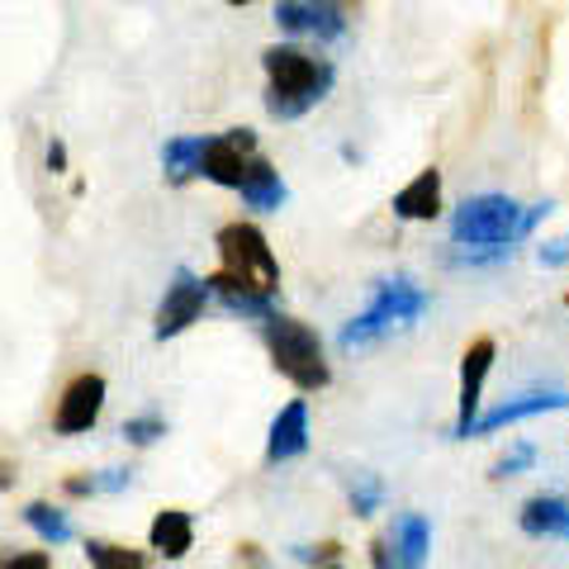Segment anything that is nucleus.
Returning a JSON list of instances; mask_svg holds the SVG:
<instances>
[{
  "label": "nucleus",
  "mask_w": 569,
  "mask_h": 569,
  "mask_svg": "<svg viewBox=\"0 0 569 569\" xmlns=\"http://www.w3.org/2000/svg\"><path fill=\"white\" fill-rule=\"evenodd\" d=\"M261 67H266V114L280 123L305 119L337 81L332 62L313 58V52L295 48V43H271L261 52Z\"/></svg>",
  "instance_id": "nucleus-1"
},
{
  "label": "nucleus",
  "mask_w": 569,
  "mask_h": 569,
  "mask_svg": "<svg viewBox=\"0 0 569 569\" xmlns=\"http://www.w3.org/2000/svg\"><path fill=\"white\" fill-rule=\"evenodd\" d=\"M556 204H518L512 194H470L451 209V242L456 247H498L512 252L522 238L537 233V223Z\"/></svg>",
  "instance_id": "nucleus-2"
},
{
  "label": "nucleus",
  "mask_w": 569,
  "mask_h": 569,
  "mask_svg": "<svg viewBox=\"0 0 569 569\" xmlns=\"http://www.w3.org/2000/svg\"><path fill=\"white\" fill-rule=\"evenodd\" d=\"M427 309H432V295L418 290L413 280H376L370 305L356 313L342 332H337V347L342 351L370 347V342H380V337L399 332V328H413Z\"/></svg>",
  "instance_id": "nucleus-3"
},
{
  "label": "nucleus",
  "mask_w": 569,
  "mask_h": 569,
  "mask_svg": "<svg viewBox=\"0 0 569 569\" xmlns=\"http://www.w3.org/2000/svg\"><path fill=\"white\" fill-rule=\"evenodd\" d=\"M261 342H266V351H271L276 370L299 389V395H313V389L332 385V366L323 356V337H318L309 323L284 318V313H271L261 323Z\"/></svg>",
  "instance_id": "nucleus-4"
},
{
  "label": "nucleus",
  "mask_w": 569,
  "mask_h": 569,
  "mask_svg": "<svg viewBox=\"0 0 569 569\" xmlns=\"http://www.w3.org/2000/svg\"><path fill=\"white\" fill-rule=\"evenodd\" d=\"M213 247H219V261H223V276H233L242 284H252V290L261 295H280V261L271 252V242H266V233L257 223H223L219 238H213Z\"/></svg>",
  "instance_id": "nucleus-5"
},
{
  "label": "nucleus",
  "mask_w": 569,
  "mask_h": 569,
  "mask_svg": "<svg viewBox=\"0 0 569 569\" xmlns=\"http://www.w3.org/2000/svg\"><path fill=\"white\" fill-rule=\"evenodd\" d=\"M104 395H110V385H104L100 370H81V376H71L67 389L58 395V408H52V432L58 437H81L91 432L104 413Z\"/></svg>",
  "instance_id": "nucleus-6"
},
{
  "label": "nucleus",
  "mask_w": 569,
  "mask_h": 569,
  "mask_svg": "<svg viewBox=\"0 0 569 569\" xmlns=\"http://www.w3.org/2000/svg\"><path fill=\"white\" fill-rule=\"evenodd\" d=\"M204 309H209V290H204V280L181 266V271L171 276V284H167L162 305H157L152 337H157V342H171V337H181L186 328L200 323Z\"/></svg>",
  "instance_id": "nucleus-7"
},
{
  "label": "nucleus",
  "mask_w": 569,
  "mask_h": 569,
  "mask_svg": "<svg viewBox=\"0 0 569 569\" xmlns=\"http://www.w3.org/2000/svg\"><path fill=\"white\" fill-rule=\"evenodd\" d=\"M276 24L295 39L337 43L347 39V6L342 0H276Z\"/></svg>",
  "instance_id": "nucleus-8"
},
{
  "label": "nucleus",
  "mask_w": 569,
  "mask_h": 569,
  "mask_svg": "<svg viewBox=\"0 0 569 569\" xmlns=\"http://www.w3.org/2000/svg\"><path fill=\"white\" fill-rule=\"evenodd\" d=\"M493 356H498L493 337H475V342L466 347V356H460V399H456V427H451L456 441H470V427L479 418V403H485V385H489Z\"/></svg>",
  "instance_id": "nucleus-9"
},
{
  "label": "nucleus",
  "mask_w": 569,
  "mask_h": 569,
  "mask_svg": "<svg viewBox=\"0 0 569 569\" xmlns=\"http://www.w3.org/2000/svg\"><path fill=\"white\" fill-rule=\"evenodd\" d=\"M257 157V133L252 129H228V133H213L204 138V152H200V176L223 190H238L247 162Z\"/></svg>",
  "instance_id": "nucleus-10"
},
{
  "label": "nucleus",
  "mask_w": 569,
  "mask_h": 569,
  "mask_svg": "<svg viewBox=\"0 0 569 569\" xmlns=\"http://www.w3.org/2000/svg\"><path fill=\"white\" fill-rule=\"evenodd\" d=\"M569 408V395H556V389H537V395H518L508 403L489 408V413H479L470 437H489V432H503L512 422H527V418H546V413H565Z\"/></svg>",
  "instance_id": "nucleus-11"
},
{
  "label": "nucleus",
  "mask_w": 569,
  "mask_h": 569,
  "mask_svg": "<svg viewBox=\"0 0 569 569\" xmlns=\"http://www.w3.org/2000/svg\"><path fill=\"white\" fill-rule=\"evenodd\" d=\"M309 403L305 399H290L276 413L271 432H266V466H290L309 451Z\"/></svg>",
  "instance_id": "nucleus-12"
},
{
  "label": "nucleus",
  "mask_w": 569,
  "mask_h": 569,
  "mask_svg": "<svg viewBox=\"0 0 569 569\" xmlns=\"http://www.w3.org/2000/svg\"><path fill=\"white\" fill-rule=\"evenodd\" d=\"M204 290H209V299H219V305L228 313H238V318H261L266 323V318L276 313V295H261V290H252V284H242V280L223 276V271H213L204 280Z\"/></svg>",
  "instance_id": "nucleus-13"
},
{
  "label": "nucleus",
  "mask_w": 569,
  "mask_h": 569,
  "mask_svg": "<svg viewBox=\"0 0 569 569\" xmlns=\"http://www.w3.org/2000/svg\"><path fill=\"white\" fill-rule=\"evenodd\" d=\"M518 527L527 531V537H537V541H565V531H569V498L565 493H537V498H527L522 512H518Z\"/></svg>",
  "instance_id": "nucleus-14"
},
{
  "label": "nucleus",
  "mask_w": 569,
  "mask_h": 569,
  "mask_svg": "<svg viewBox=\"0 0 569 569\" xmlns=\"http://www.w3.org/2000/svg\"><path fill=\"white\" fill-rule=\"evenodd\" d=\"M148 546L162 560H186L194 550V518L186 508H162L152 518V527H148Z\"/></svg>",
  "instance_id": "nucleus-15"
},
{
  "label": "nucleus",
  "mask_w": 569,
  "mask_h": 569,
  "mask_svg": "<svg viewBox=\"0 0 569 569\" xmlns=\"http://www.w3.org/2000/svg\"><path fill=\"white\" fill-rule=\"evenodd\" d=\"M427 550H432V527L422 512H399L395 531H389V556L395 569H427Z\"/></svg>",
  "instance_id": "nucleus-16"
},
{
  "label": "nucleus",
  "mask_w": 569,
  "mask_h": 569,
  "mask_svg": "<svg viewBox=\"0 0 569 569\" xmlns=\"http://www.w3.org/2000/svg\"><path fill=\"white\" fill-rule=\"evenodd\" d=\"M395 213L403 223H427L441 213V171L437 167H422L413 181H408L399 194H395Z\"/></svg>",
  "instance_id": "nucleus-17"
},
{
  "label": "nucleus",
  "mask_w": 569,
  "mask_h": 569,
  "mask_svg": "<svg viewBox=\"0 0 569 569\" xmlns=\"http://www.w3.org/2000/svg\"><path fill=\"white\" fill-rule=\"evenodd\" d=\"M238 194H242L247 209L266 213V209H280L284 204V181H280V171L266 162V157H252V162H247V176H242Z\"/></svg>",
  "instance_id": "nucleus-18"
},
{
  "label": "nucleus",
  "mask_w": 569,
  "mask_h": 569,
  "mask_svg": "<svg viewBox=\"0 0 569 569\" xmlns=\"http://www.w3.org/2000/svg\"><path fill=\"white\" fill-rule=\"evenodd\" d=\"M24 527L39 531V541L43 546H67L71 537H77V527H71V518L58 508V503H43V498H33V503H24Z\"/></svg>",
  "instance_id": "nucleus-19"
},
{
  "label": "nucleus",
  "mask_w": 569,
  "mask_h": 569,
  "mask_svg": "<svg viewBox=\"0 0 569 569\" xmlns=\"http://www.w3.org/2000/svg\"><path fill=\"white\" fill-rule=\"evenodd\" d=\"M200 152H204V138H171L167 148H162L167 181L171 186H186L190 176H200Z\"/></svg>",
  "instance_id": "nucleus-20"
},
{
  "label": "nucleus",
  "mask_w": 569,
  "mask_h": 569,
  "mask_svg": "<svg viewBox=\"0 0 569 569\" xmlns=\"http://www.w3.org/2000/svg\"><path fill=\"white\" fill-rule=\"evenodd\" d=\"M129 479H133V470H123V466H114V470H100V475H67V479H62V498L123 493V489H129Z\"/></svg>",
  "instance_id": "nucleus-21"
},
{
  "label": "nucleus",
  "mask_w": 569,
  "mask_h": 569,
  "mask_svg": "<svg viewBox=\"0 0 569 569\" xmlns=\"http://www.w3.org/2000/svg\"><path fill=\"white\" fill-rule=\"evenodd\" d=\"M86 560H91V569H148L142 550L119 546V541H100V537L86 541Z\"/></svg>",
  "instance_id": "nucleus-22"
},
{
  "label": "nucleus",
  "mask_w": 569,
  "mask_h": 569,
  "mask_svg": "<svg viewBox=\"0 0 569 569\" xmlns=\"http://www.w3.org/2000/svg\"><path fill=\"white\" fill-rule=\"evenodd\" d=\"M347 498H351V512H356V518H376L380 503H385V479H380V475H361V479H351Z\"/></svg>",
  "instance_id": "nucleus-23"
},
{
  "label": "nucleus",
  "mask_w": 569,
  "mask_h": 569,
  "mask_svg": "<svg viewBox=\"0 0 569 569\" xmlns=\"http://www.w3.org/2000/svg\"><path fill=\"white\" fill-rule=\"evenodd\" d=\"M171 432V427H167V418L162 413H138V418H129V422H123L119 427V437L123 441H129V447H152V441H162Z\"/></svg>",
  "instance_id": "nucleus-24"
},
{
  "label": "nucleus",
  "mask_w": 569,
  "mask_h": 569,
  "mask_svg": "<svg viewBox=\"0 0 569 569\" xmlns=\"http://www.w3.org/2000/svg\"><path fill=\"white\" fill-rule=\"evenodd\" d=\"M531 466H537V447L531 441H518L508 456H498V466L489 470V479H512V475H527Z\"/></svg>",
  "instance_id": "nucleus-25"
},
{
  "label": "nucleus",
  "mask_w": 569,
  "mask_h": 569,
  "mask_svg": "<svg viewBox=\"0 0 569 569\" xmlns=\"http://www.w3.org/2000/svg\"><path fill=\"white\" fill-rule=\"evenodd\" d=\"M295 560H305V565H318V569H323V565H337V560H342V546H337V541L299 546V550H295Z\"/></svg>",
  "instance_id": "nucleus-26"
},
{
  "label": "nucleus",
  "mask_w": 569,
  "mask_h": 569,
  "mask_svg": "<svg viewBox=\"0 0 569 569\" xmlns=\"http://www.w3.org/2000/svg\"><path fill=\"white\" fill-rule=\"evenodd\" d=\"M0 569H52L48 550H14V556L0 560Z\"/></svg>",
  "instance_id": "nucleus-27"
},
{
  "label": "nucleus",
  "mask_w": 569,
  "mask_h": 569,
  "mask_svg": "<svg viewBox=\"0 0 569 569\" xmlns=\"http://www.w3.org/2000/svg\"><path fill=\"white\" fill-rule=\"evenodd\" d=\"M537 257H541V266H565V261H569V238H556V242H546Z\"/></svg>",
  "instance_id": "nucleus-28"
},
{
  "label": "nucleus",
  "mask_w": 569,
  "mask_h": 569,
  "mask_svg": "<svg viewBox=\"0 0 569 569\" xmlns=\"http://www.w3.org/2000/svg\"><path fill=\"white\" fill-rule=\"evenodd\" d=\"M52 176H62L67 171V142L62 138H48V162H43Z\"/></svg>",
  "instance_id": "nucleus-29"
},
{
  "label": "nucleus",
  "mask_w": 569,
  "mask_h": 569,
  "mask_svg": "<svg viewBox=\"0 0 569 569\" xmlns=\"http://www.w3.org/2000/svg\"><path fill=\"white\" fill-rule=\"evenodd\" d=\"M370 565H376V569H395V556H389V537L370 541Z\"/></svg>",
  "instance_id": "nucleus-30"
},
{
  "label": "nucleus",
  "mask_w": 569,
  "mask_h": 569,
  "mask_svg": "<svg viewBox=\"0 0 569 569\" xmlns=\"http://www.w3.org/2000/svg\"><path fill=\"white\" fill-rule=\"evenodd\" d=\"M14 475H20V460L0 456V493H6V489H14Z\"/></svg>",
  "instance_id": "nucleus-31"
},
{
  "label": "nucleus",
  "mask_w": 569,
  "mask_h": 569,
  "mask_svg": "<svg viewBox=\"0 0 569 569\" xmlns=\"http://www.w3.org/2000/svg\"><path fill=\"white\" fill-rule=\"evenodd\" d=\"M228 6H252V0H228Z\"/></svg>",
  "instance_id": "nucleus-32"
},
{
  "label": "nucleus",
  "mask_w": 569,
  "mask_h": 569,
  "mask_svg": "<svg viewBox=\"0 0 569 569\" xmlns=\"http://www.w3.org/2000/svg\"><path fill=\"white\" fill-rule=\"evenodd\" d=\"M323 569H347V565H323Z\"/></svg>",
  "instance_id": "nucleus-33"
},
{
  "label": "nucleus",
  "mask_w": 569,
  "mask_h": 569,
  "mask_svg": "<svg viewBox=\"0 0 569 569\" xmlns=\"http://www.w3.org/2000/svg\"><path fill=\"white\" fill-rule=\"evenodd\" d=\"M565 305H569V295H565Z\"/></svg>",
  "instance_id": "nucleus-34"
},
{
  "label": "nucleus",
  "mask_w": 569,
  "mask_h": 569,
  "mask_svg": "<svg viewBox=\"0 0 569 569\" xmlns=\"http://www.w3.org/2000/svg\"><path fill=\"white\" fill-rule=\"evenodd\" d=\"M565 541H569V531H565Z\"/></svg>",
  "instance_id": "nucleus-35"
}]
</instances>
